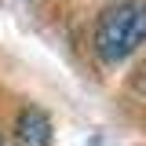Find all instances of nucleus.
<instances>
[{"label": "nucleus", "mask_w": 146, "mask_h": 146, "mask_svg": "<svg viewBox=\"0 0 146 146\" xmlns=\"http://www.w3.org/2000/svg\"><path fill=\"white\" fill-rule=\"evenodd\" d=\"M146 40V0L110 4L95 22V51L102 62H121Z\"/></svg>", "instance_id": "obj_1"}, {"label": "nucleus", "mask_w": 146, "mask_h": 146, "mask_svg": "<svg viewBox=\"0 0 146 146\" xmlns=\"http://www.w3.org/2000/svg\"><path fill=\"white\" fill-rule=\"evenodd\" d=\"M15 143L18 146H51V117L40 106H26L15 121Z\"/></svg>", "instance_id": "obj_2"}, {"label": "nucleus", "mask_w": 146, "mask_h": 146, "mask_svg": "<svg viewBox=\"0 0 146 146\" xmlns=\"http://www.w3.org/2000/svg\"><path fill=\"white\" fill-rule=\"evenodd\" d=\"M135 88H139V91H146V66L139 70V77H135Z\"/></svg>", "instance_id": "obj_3"}]
</instances>
